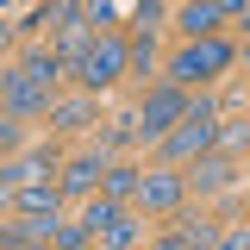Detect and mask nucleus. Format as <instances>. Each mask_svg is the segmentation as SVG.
I'll return each mask as SVG.
<instances>
[{
  "label": "nucleus",
  "mask_w": 250,
  "mask_h": 250,
  "mask_svg": "<svg viewBox=\"0 0 250 250\" xmlns=\"http://www.w3.org/2000/svg\"><path fill=\"white\" fill-rule=\"evenodd\" d=\"M0 6H13V0H0Z\"/></svg>",
  "instance_id": "27"
},
{
  "label": "nucleus",
  "mask_w": 250,
  "mask_h": 250,
  "mask_svg": "<svg viewBox=\"0 0 250 250\" xmlns=\"http://www.w3.org/2000/svg\"><path fill=\"white\" fill-rule=\"evenodd\" d=\"M0 207H6V194H0Z\"/></svg>",
  "instance_id": "28"
},
{
  "label": "nucleus",
  "mask_w": 250,
  "mask_h": 250,
  "mask_svg": "<svg viewBox=\"0 0 250 250\" xmlns=\"http://www.w3.org/2000/svg\"><path fill=\"white\" fill-rule=\"evenodd\" d=\"M50 125L82 131V125H94V106H88V100H62V106H50Z\"/></svg>",
  "instance_id": "12"
},
{
  "label": "nucleus",
  "mask_w": 250,
  "mask_h": 250,
  "mask_svg": "<svg viewBox=\"0 0 250 250\" xmlns=\"http://www.w3.org/2000/svg\"><path fill=\"white\" fill-rule=\"evenodd\" d=\"M182 113H188L182 88H156L150 100H144V138H169V131L182 125Z\"/></svg>",
  "instance_id": "5"
},
{
  "label": "nucleus",
  "mask_w": 250,
  "mask_h": 250,
  "mask_svg": "<svg viewBox=\"0 0 250 250\" xmlns=\"http://www.w3.org/2000/svg\"><path fill=\"white\" fill-rule=\"evenodd\" d=\"M0 94H6L13 119L50 113V82H44V75H31V69H13V75H0Z\"/></svg>",
  "instance_id": "3"
},
{
  "label": "nucleus",
  "mask_w": 250,
  "mask_h": 250,
  "mask_svg": "<svg viewBox=\"0 0 250 250\" xmlns=\"http://www.w3.org/2000/svg\"><path fill=\"white\" fill-rule=\"evenodd\" d=\"M156 250H194V244H188L182 231H169V238H156Z\"/></svg>",
  "instance_id": "22"
},
{
  "label": "nucleus",
  "mask_w": 250,
  "mask_h": 250,
  "mask_svg": "<svg viewBox=\"0 0 250 250\" xmlns=\"http://www.w3.org/2000/svg\"><path fill=\"white\" fill-rule=\"evenodd\" d=\"M0 150H19V119H0Z\"/></svg>",
  "instance_id": "20"
},
{
  "label": "nucleus",
  "mask_w": 250,
  "mask_h": 250,
  "mask_svg": "<svg viewBox=\"0 0 250 250\" xmlns=\"http://www.w3.org/2000/svg\"><path fill=\"white\" fill-rule=\"evenodd\" d=\"M13 250H50V244H13Z\"/></svg>",
  "instance_id": "24"
},
{
  "label": "nucleus",
  "mask_w": 250,
  "mask_h": 250,
  "mask_svg": "<svg viewBox=\"0 0 250 250\" xmlns=\"http://www.w3.org/2000/svg\"><path fill=\"white\" fill-rule=\"evenodd\" d=\"M194 182L200 188H225L231 182V163L225 156H194Z\"/></svg>",
  "instance_id": "13"
},
{
  "label": "nucleus",
  "mask_w": 250,
  "mask_h": 250,
  "mask_svg": "<svg viewBox=\"0 0 250 250\" xmlns=\"http://www.w3.org/2000/svg\"><path fill=\"white\" fill-rule=\"evenodd\" d=\"M138 194V169H106V200H131Z\"/></svg>",
  "instance_id": "14"
},
{
  "label": "nucleus",
  "mask_w": 250,
  "mask_h": 250,
  "mask_svg": "<svg viewBox=\"0 0 250 250\" xmlns=\"http://www.w3.org/2000/svg\"><path fill=\"white\" fill-rule=\"evenodd\" d=\"M113 219H119V200H94V207H88V219H82V225H88L94 238H100V231H106Z\"/></svg>",
  "instance_id": "16"
},
{
  "label": "nucleus",
  "mask_w": 250,
  "mask_h": 250,
  "mask_svg": "<svg viewBox=\"0 0 250 250\" xmlns=\"http://www.w3.org/2000/svg\"><path fill=\"white\" fill-rule=\"evenodd\" d=\"M100 175H106V169H100V156H75V163L62 169V194H88Z\"/></svg>",
  "instance_id": "10"
},
{
  "label": "nucleus",
  "mask_w": 250,
  "mask_h": 250,
  "mask_svg": "<svg viewBox=\"0 0 250 250\" xmlns=\"http://www.w3.org/2000/svg\"><path fill=\"white\" fill-rule=\"evenodd\" d=\"M13 207H19V213H44V219H57V207H62V188H50V182H31V188H19V194H13Z\"/></svg>",
  "instance_id": "8"
},
{
  "label": "nucleus",
  "mask_w": 250,
  "mask_h": 250,
  "mask_svg": "<svg viewBox=\"0 0 250 250\" xmlns=\"http://www.w3.org/2000/svg\"><path fill=\"white\" fill-rule=\"evenodd\" d=\"M88 238H94L88 225H57V250H82Z\"/></svg>",
  "instance_id": "18"
},
{
  "label": "nucleus",
  "mask_w": 250,
  "mask_h": 250,
  "mask_svg": "<svg viewBox=\"0 0 250 250\" xmlns=\"http://www.w3.org/2000/svg\"><path fill=\"white\" fill-rule=\"evenodd\" d=\"M100 238H106V244H113V250H131V244H138V225H131V219H113V225H106V231H100Z\"/></svg>",
  "instance_id": "17"
},
{
  "label": "nucleus",
  "mask_w": 250,
  "mask_h": 250,
  "mask_svg": "<svg viewBox=\"0 0 250 250\" xmlns=\"http://www.w3.org/2000/svg\"><path fill=\"white\" fill-rule=\"evenodd\" d=\"M38 175H50V156H31V163H6V169H0V194H19V188H31Z\"/></svg>",
  "instance_id": "9"
},
{
  "label": "nucleus",
  "mask_w": 250,
  "mask_h": 250,
  "mask_svg": "<svg viewBox=\"0 0 250 250\" xmlns=\"http://www.w3.org/2000/svg\"><path fill=\"white\" fill-rule=\"evenodd\" d=\"M244 25H250V6H244Z\"/></svg>",
  "instance_id": "26"
},
{
  "label": "nucleus",
  "mask_w": 250,
  "mask_h": 250,
  "mask_svg": "<svg viewBox=\"0 0 250 250\" xmlns=\"http://www.w3.org/2000/svg\"><path fill=\"white\" fill-rule=\"evenodd\" d=\"M82 19H88V25H106V19H113V0H82Z\"/></svg>",
  "instance_id": "19"
},
{
  "label": "nucleus",
  "mask_w": 250,
  "mask_h": 250,
  "mask_svg": "<svg viewBox=\"0 0 250 250\" xmlns=\"http://www.w3.org/2000/svg\"><path fill=\"white\" fill-rule=\"evenodd\" d=\"M213 250H250V231H231V238H213Z\"/></svg>",
  "instance_id": "21"
},
{
  "label": "nucleus",
  "mask_w": 250,
  "mask_h": 250,
  "mask_svg": "<svg viewBox=\"0 0 250 250\" xmlns=\"http://www.w3.org/2000/svg\"><path fill=\"white\" fill-rule=\"evenodd\" d=\"M213 138H219V113L200 100V106H188L182 125L163 138V156H169V163H194V156H207V150H213Z\"/></svg>",
  "instance_id": "1"
},
{
  "label": "nucleus",
  "mask_w": 250,
  "mask_h": 250,
  "mask_svg": "<svg viewBox=\"0 0 250 250\" xmlns=\"http://www.w3.org/2000/svg\"><path fill=\"white\" fill-rule=\"evenodd\" d=\"M0 250H13V244H6V238H0Z\"/></svg>",
  "instance_id": "25"
},
{
  "label": "nucleus",
  "mask_w": 250,
  "mask_h": 250,
  "mask_svg": "<svg viewBox=\"0 0 250 250\" xmlns=\"http://www.w3.org/2000/svg\"><path fill=\"white\" fill-rule=\"evenodd\" d=\"M125 62H131V50H125L119 38H94L88 57L75 62V82H88V88H113V82L125 75Z\"/></svg>",
  "instance_id": "2"
},
{
  "label": "nucleus",
  "mask_w": 250,
  "mask_h": 250,
  "mask_svg": "<svg viewBox=\"0 0 250 250\" xmlns=\"http://www.w3.org/2000/svg\"><path fill=\"white\" fill-rule=\"evenodd\" d=\"M138 200H144L150 213L182 207V175H138Z\"/></svg>",
  "instance_id": "6"
},
{
  "label": "nucleus",
  "mask_w": 250,
  "mask_h": 250,
  "mask_svg": "<svg viewBox=\"0 0 250 250\" xmlns=\"http://www.w3.org/2000/svg\"><path fill=\"white\" fill-rule=\"evenodd\" d=\"M0 238H6V244H50V238H57V219H44V213H19L13 225H0Z\"/></svg>",
  "instance_id": "7"
},
{
  "label": "nucleus",
  "mask_w": 250,
  "mask_h": 250,
  "mask_svg": "<svg viewBox=\"0 0 250 250\" xmlns=\"http://www.w3.org/2000/svg\"><path fill=\"white\" fill-rule=\"evenodd\" d=\"M182 238L194 250H213V238H219V225H207V219H182Z\"/></svg>",
  "instance_id": "15"
},
{
  "label": "nucleus",
  "mask_w": 250,
  "mask_h": 250,
  "mask_svg": "<svg viewBox=\"0 0 250 250\" xmlns=\"http://www.w3.org/2000/svg\"><path fill=\"white\" fill-rule=\"evenodd\" d=\"M219 69H231V44H219V38H194L182 57H175V82H200V75H219Z\"/></svg>",
  "instance_id": "4"
},
{
  "label": "nucleus",
  "mask_w": 250,
  "mask_h": 250,
  "mask_svg": "<svg viewBox=\"0 0 250 250\" xmlns=\"http://www.w3.org/2000/svg\"><path fill=\"white\" fill-rule=\"evenodd\" d=\"M213 25H219V6H213V0H194V6L182 13V31H188V38H213Z\"/></svg>",
  "instance_id": "11"
},
{
  "label": "nucleus",
  "mask_w": 250,
  "mask_h": 250,
  "mask_svg": "<svg viewBox=\"0 0 250 250\" xmlns=\"http://www.w3.org/2000/svg\"><path fill=\"white\" fill-rule=\"evenodd\" d=\"M213 6H219V13H244L250 0H213Z\"/></svg>",
  "instance_id": "23"
}]
</instances>
